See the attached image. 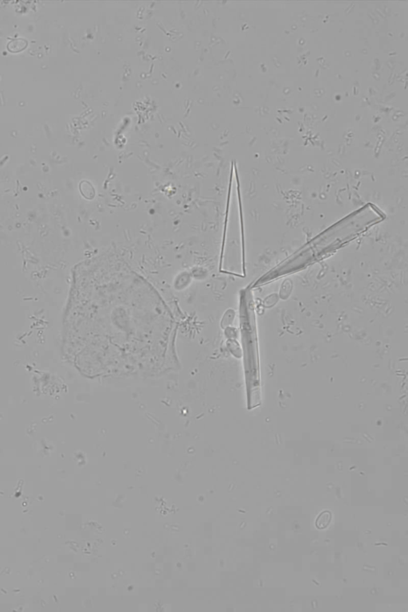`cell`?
Listing matches in <instances>:
<instances>
[{"instance_id":"6da1fadb","label":"cell","mask_w":408,"mask_h":612,"mask_svg":"<svg viewBox=\"0 0 408 612\" xmlns=\"http://www.w3.org/2000/svg\"><path fill=\"white\" fill-rule=\"evenodd\" d=\"M241 328L247 384V408L248 409H254L261 404V378L256 317L254 304L250 294H246L242 301Z\"/></svg>"},{"instance_id":"3957f363","label":"cell","mask_w":408,"mask_h":612,"mask_svg":"<svg viewBox=\"0 0 408 612\" xmlns=\"http://www.w3.org/2000/svg\"><path fill=\"white\" fill-rule=\"evenodd\" d=\"M332 521V513L330 511L325 510L321 512L316 519V527L318 529H325L330 525Z\"/></svg>"},{"instance_id":"7a4b0ae2","label":"cell","mask_w":408,"mask_h":612,"mask_svg":"<svg viewBox=\"0 0 408 612\" xmlns=\"http://www.w3.org/2000/svg\"><path fill=\"white\" fill-rule=\"evenodd\" d=\"M28 40L24 39L22 38H15L11 39L7 45L8 51L11 53L22 52L26 48H28Z\"/></svg>"}]
</instances>
